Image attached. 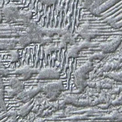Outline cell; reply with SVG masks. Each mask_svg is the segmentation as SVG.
Listing matches in <instances>:
<instances>
[{
    "mask_svg": "<svg viewBox=\"0 0 122 122\" xmlns=\"http://www.w3.org/2000/svg\"><path fill=\"white\" fill-rule=\"evenodd\" d=\"M103 75L116 82H122V71L116 70L107 72H104Z\"/></svg>",
    "mask_w": 122,
    "mask_h": 122,
    "instance_id": "11",
    "label": "cell"
},
{
    "mask_svg": "<svg viewBox=\"0 0 122 122\" xmlns=\"http://www.w3.org/2000/svg\"><path fill=\"white\" fill-rule=\"evenodd\" d=\"M19 78L12 77L9 80L8 85L11 89L16 91L19 94L25 89V84Z\"/></svg>",
    "mask_w": 122,
    "mask_h": 122,
    "instance_id": "7",
    "label": "cell"
},
{
    "mask_svg": "<svg viewBox=\"0 0 122 122\" xmlns=\"http://www.w3.org/2000/svg\"><path fill=\"white\" fill-rule=\"evenodd\" d=\"M119 42L113 41L108 43H105L102 45L100 46V49L104 53H109L113 52L117 48L118 46L119 45Z\"/></svg>",
    "mask_w": 122,
    "mask_h": 122,
    "instance_id": "10",
    "label": "cell"
},
{
    "mask_svg": "<svg viewBox=\"0 0 122 122\" xmlns=\"http://www.w3.org/2000/svg\"><path fill=\"white\" fill-rule=\"evenodd\" d=\"M40 68L30 65H26L16 69L14 73L20 76V79L22 81H26L31 78L34 74H38Z\"/></svg>",
    "mask_w": 122,
    "mask_h": 122,
    "instance_id": "5",
    "label": "cell"
},
{
    "mask_svg": "<svg viewBox=\"0 0 122 122\" xmlns=\"http://www.w3.org/2000/svg\"><path fill=\"white\" fill-rule=\"evenodd\" d=\"M65 89L62 81L57 80L43 86L42 92L49 102H54Z\"/></svg>",
    "mask_w": 122,
    "mask_h": 122,
    "instance_id": "1",
    "label": "cell"
},
{
    "mask_svg": "<svg viewBox=\"0 0 122 122\" xmlns=\"http://www.w3.org/2000/svg\"><path fill=\"white\" fill-rule=\"evenodd\" d=\"M1 11L3 16L4 23L10 24L18 22L20 11L17 6L13 5H5L2 8Z\"/></svg>",
    "mask_w": 122,
    "mask_h": 122,
    "instance_id": "3",
    "label": "cell"
},
{
    "mask_svg": "<svg viewBox=\"0 0 122 122\" xmlns=\"http://www.w3.org/2000/svg\"><path fill=\"white\" fill-rule=\"evenodd\" d=\"M10 74L9 70L5 67L0 68V76L2 77H7Z\"/></svg>",
    "mask_w": 122,
    "mask_h": 122,
    "instance_id": "18",
    "label": "cell"
},
{
    "mask_svg": "<svg viewBox=\"0 0 122 122\" xmlns=\"http://www.w3.org/2000/svg\"><path fill=\"white\" fill-rule=\"evenodd\" d=\"M66 104H71L77 106L80 100L79 95L76 94H71L66 95L63 99Z\"/></svg>",
    "mask_w": 122,
    "mask_h": 122,
    "instance_id": "13",
    "label": "cell"
},
{
    "mask_svg": "<svg viewBox=\"0 0 122 122\" xmlns=\"http://www.w3.org/2000/svg\"><path fill=\"white\" fill-rule=\"evenodd\" d=\"M93 64L92 61L88 60L85 63L78 67L74 72V83L84 84L87 82L88 73L93 69Z\"/></svg>",
    "mask_w": 122,
    "mask_h": 122,
    "instance_id": "2",
    "label": "cell"
},
{
    "mask_svg": "<svg viewBox=\"0 0 122 122\" xmlns=\"http://www.w3.org/2000/svg\"><path fill=\"white\" fill-rule=\"evenodd\" d=\"M4 67H5V66L3 62H2V61L0 60V68H2Z\"/></svg>",
    "mask_w": 122,
    "mask_h": 122,
    "instance_id": "26",
    "label": "cell"
},
{
    "mask_svg": "<svg viewBox=\"0 0 122 122\" xmlns=\"http://www.w3.org/2000/svg\"><path fill=\"white\" fill-rule=\"evenodd\" d=\"M7 115L9 117H11L13 119L16 118L18 115L17 111H14V110H11V111H9L7 112Z\"/></svg>",
    "mask_w": 122,
    "mask_h": 122,
    "instance_id": "21",
    "label": "cell"
},
{
    "mask_svg": "<svg viewBox=\"0 0 122 122\" xmlns=\"http://www.w3.org/2000/svg\"><path fill=\"white\" fill-rule=\"evenodd\" d=\"M122 104V94L120 95L119 96L116 97L111 101V105L114 106H119Z\"/></svg>",
    "mask_w": 122,
    "mask_h": 122,
    "instance_id": "17",
    "label": "cell"
},
{
    "mask_svg": "<svg viewBox=\"0 0 122 122\" xmlns=\"http://www.w3.org/2000/svg\"><path fill=\"white\" fill-rule=\"evenodd\" d=\"M3 23H4L3 16V14L1 10H0V24H2Z\"/></svg>",
    "mask_w": 122,
    "mask_h": 122,
    "instance_id": "25",
    "label": "cell"
},
{
    "mask_svg": "<svg viewBox=\"0 0 122 122\" xmlns=\"http://www.w3.org/2000/svg\"><path fill=\"white\" fill-rule=\"evenodd\" d=\"M10 52L9 53L10 61L11 63H16L19 60L20 54L17 50H10Z\"/></svg>",
    "mask_w": 122,
    "mask_h": 122,
    "instance_id": "14",
    "label": "cell"
},
{
    "mask_svg": "<svg viewBox=\"0 0 122 122\" xmlns=\"http://www.w3.org/2000/svg\"><path fill=\"white\" fill-rule=\"evenodd\" d=\"M7 107L6 105L5 99L0 100V112L1 111H6Z\"/></svg>",
    "mask_w": 122,
    "mask_h": 122,
    "instance_id": "20",
    "label": "cell"
},
{
    "mask_svg": "<svg viewBox=\"0 0 122 122\" xmlns=\"http://www.w3.org/2000/svg\"><path fill=\"white\" fill-rule=\"evenodd\" d=\"M33 107V105L30 100L25 103V105L19 109V111H17L18 115L22 118H25L30 113Z\"/></svg>",
    "mask_w": 122,
    "mask_h": 122,
    "instance_id": "9",
    "label": "cell"
},
{
    "mask_svg": "<svg viewBox=\"0 0 122 122\" xmlns=\"http://www.w3.org/2000/svg\"><path fill=\"white\" fill-rule=\"evenodd\" d=\"M33 122H46L45 119L42 117H40L36 119H35Z\"/></svg>",
    "mask_w": 122,
    "mask_h": 122,
    "instance_id": "24",
    "label": "cell"
},
{
    "mask_svg": "<svg viewBox=\"0 0 122 122\" xmlns=\"http://www.w3.org/2000/svg\"><path fill=\"white\" fill-rule=\"evenodd\" d=\"M42 89L43 86L40 85L31 88L24 89L17 95V97L22 102L25 103L31 100L40 92H42Z\"/></svg>",
    "mask_w": 122,
    "mask_h": 122,
    "instance_id": "6",
    "label": "cell"
},
{
    "mask_svg": "<svg viewBox=\"0 0 122 122\" xmlns=\"http://www.w3.org/2000/svg\"><path fill=\"white\" fill-rule=\"evenodd\" d=\"M121 89H122L121 86H118L116 87H114L113 88H112V87L111 88L109 89V90L108 91V94L110 95H112L114 94H119L120 92H121Z\"/></svg>",
    "mask_w": 122,
    "mask_h": 122,
    "instance_id": "16",
    "label": "cell"
},
{
    "mask_svg": "<svg viewBox=\"0 0 122 122\" xmlns=\"http://www.w3.org/2000/svg\"><path fill=\"white\" fill-rule=\"evenodd\" d=\"M5 98V89H0V100L4 99Z\"/></svg>",
    "mask_w": 122,
    "mask_h": 122,
    "instance_id": "23",
    "label": "cell"
},
{
    "mask_svg": "<svg viewBox=\"0 0 122 122\" xmlns=\"http://www.w3.org/2000/svg\"><path fill=\"white\" fill-rule=\"evenodd\" d=\"M86 46V45H85V43H84L82 45H78L72 46L67 51V56L69 58H76L78 56L80 50L85 47Z\"/></svg>",
    "mask_w": 122,
    "mask_h": 122,
    "instance_id": "12",
    "label": "cell"
},
{
    "mask_svg": "<svg viewBox=\"0 0 122 122\" xmlns=\"http://www.w3.org/2000/svg\"><path fill=\"white\" fill-rule=\"evenodd\" d=\"M7 94L8 98H14L15 96H17L18 94V93L16 91L11 88L10 89H9V90L7 91Z\"/></svg>",
    "mask_w": 122,
    "mask_h": 122,
    "instance_id": "19",
    "label": "cell"
},
{
    "mask_svg": "<svg viewBox=\"0 0 122 122\" xmlns=\"http://www.w3.org/2000/svg\"><path fill=\"white\" fill-rule=\"evenodd\" d=\"M105 53H104L102 51L98 52L92 55H91L88 58V60L92 61V60H97V59L102 60L105 57Z\"/></svg>",
    "mask_w": 122,
    "mask_h": 122,
    "instance_id": "15",
    "label": "cell"
},
{
    "mask_svg": "<svg viewBox=\"0 0 122 122\" xmlns=\"http://www.w3.org/2000/svg\"><path fill=\"white\" fill-rule=\"evenodd\" d=\"M38 74L40 80H59L61 77V70L56 67H46L40 69Z\"/></svg>",
    "mask_w": 122,
    "mask_h": 122,
    "instance_id": "4",
    "label": "cell"
},
{
    "mask_svg": "<svg viewBox=\"0 0 122 122\" xmlns=\"http://www.w3.org/2000/svg\"><path fill=\"white\" fill-rule=\"evenodd\" d=\"M108 79L95 82V87L99 90V91H101V89H107L108 90L111 88L113 86L114 82L111 79Z\"/></svg>",
    "mask_w": 122,
    "mask_h": 122,
    "instance_id": "8",
    "label": "cell"
},
{
    "mask_svg": "<svg viewBox=\"0 0 122 122\" xmlns=\"http://www.w3.org/2000/svg\"><path fill=\"white\" fill-rule=\"evenodd\" d=\"M5 86L3 80V77L0 76V89H5Z\"/></svg>",
    "mask_w": 122,
    "mask_h": 122,
    "instance_id": "22",
    "label": "cell"
}]
</instances>
